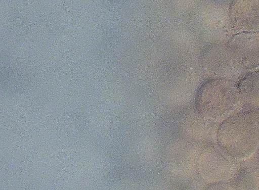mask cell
<instances>
[{"mask_svg":"<svg viewBox=\"0 0 259 190\" xmlns=\"http://www.w3.org/2000/svg\"><path fill=\"white\" fill-rule=\"evenodd\" d=\"M217 137L219 146L230 157H248L259 144V113L247 111L230 116L220 125Z\"/></svg>","mask_w":259,"mask_h":190,"instance_id":"obj_1","label":"cell"},{"mask_svg":"<svg viewBox=\"0 0 259 190\" xmlns=\"http://www.w3.org/2000/svg\"><path fill=\"white\" fill-rule=\"evenodd\" d=\"M196 107L204 117H226L242 103L238 85L230 79L215 78L204 82L196 96Z\"/></svg>","mask_w":259,"mask_h":190,"instance_id":"obj_2","label":"cell"},{"mask_svg":"<svg viewBox=\"0 0 259 190\" xmlns=\"http://www.w3.org/2000/svg\"><path fill=\"white\" fill-rule=\"evenodd\" d=\"M229 23L238 32L259 31V0H232Z\"/></svg>","mask_w":259,"mask_h":190,"instance_id":"obj_3","label":"cell"},{"mask_svg":"<svg viewBox=\"0 0 259 190\" xmlns=\"http://www.w3.org/2000/svg\"><path fill=\"white\" fill-rule=\"evenodd\" d=\"M227 44L245 70L259 66V31L238 32Z\"/></svg>","mask_w":259,"mask_h":190,"instance_id":"obj_4","label":"cell"},{"mask_svg":"<svg viewBox=\"0 0 259 190\" xmlns=\"http://www.w3.org/2000/svg\"><path fill=\"white\" fill-rule=\"evenodd\" d=\"M206 63L219 75V78L231 79L245 69L227 43L210 46L205 54Z\"/></svg>","mask_w":259,"mask_h":190,"instance_id":"obj_5","label":"cell"},{"mask_svg":"<svg viewBox=\"0 0 259 190\" xmlns=\"http://www.w3.org/2000/svg\"><path fill=\"white\" fill-rule=\"evenodd\" d=\"M226 154L221 148L219 149L212 147L204 150L200 162L201 170L207 178L215 179L225 177L230 169Z\"/></svg>","mask_w":259,"mask_h":190,"instance_id":"obj_6","label":"cell"},{"mask_svg":"<svg viewBox=\"0 0 259 190\" xmlns=\"http://www.w3.org/2000/svg\"><path fill=\"white\" fill-rule=\"evenodd\" d=\"M242 103L259 113V71L245 76L238 85Z\"/></svg>","mask_w":259,"mask_h":190,"instance_id":"obj_7","label":"cell"}]
</instances>
